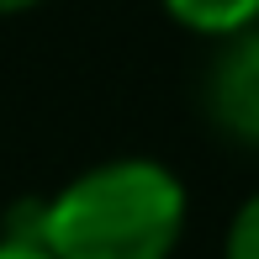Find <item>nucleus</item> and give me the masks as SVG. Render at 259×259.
I'll return each mask as SVG.
<instances>
[{
	"mask_svg": "<svg viewBox=\"0 0 259 259\" xmlns=\"http://www.w3.org/2000/svg\"><path fill=\"white\" fill-rule=\"evenodd\" d=\"M185 222V180L148 154L101 159L37 201V238L53 259H169Z\"/></svg>",
	"mask_w": 259,
	"mask_h": 259,
	"instance_id": "nucleus-1",
	"label": "nucleus"
},
{
	"mask_svg": "<svg viewBox=\"0 0 259 259\" xmlns=\"http://www.w3.org/2000/svg\"><path fill=\"white\" fill-rule=\"evenodd\" d=\"M201 106L222 138L259 148V27L217 42L206 64Z\"/></svg>",
	"mask_w": 259,
	"mask_h": 259,
	"instance_id": "nucleus-2",
	"label": "nucleus"
},
{
	"mask_svg": "<svg viewBox=\"0 0 259 259\" xmlns=\"http://www.w3.org/2000/svg\"><path fill=\"white\" fill-rule=\"evenodd\" d=\"M164 16L180 32H196L206 42L238 37V32L259 27V0H159Z\"/></svg>",
	"mask_w": 259,
	"mask_h": 259,
	"instance_id": "nucleus-3",
	"label": "nucleus"
},
{
	"mask_svg": "<svg viewBox=\"0 0 259 259\" xmlns=\"http://www.w3.org/2000/svg\"><path fill=\"white\" fill-rule=\"evenodd\" d=\"M222 259H259V191L243 196V206L233 211L222 233Z\"/></svg>",
	"mask_w": 259,
	"mask_h": 259,
	"instance_id": "nucleus-4",
	"label": "nucleus"
},
{
	"mask_svg": "<svg viewBox=\"0 0 259 259\" xmlns=\"http://www.w3.org/2000/svg\"><path fill=\"white\" fill-rule=\"evenodd\" d=\"M0 259H53L48 243L37 238V201L27 206V222H11L0 233Z\"/></svg>",
	"mask_w": 259,
	"mask_h": 259,
	"instance_id": "nucleus-5",
	"label": "nucleus"
},
{
	"mask_svg": "<svg viewBox=\"0 0 259 259\" xmlns=\"http://www.w3.org/2000/svg\"><path fill=\"white\" fill-rule=\"evenodd\" d=\"M42 0H0V16H21V11H37Z\"/></svg>",
	"mask_w": 259,
	"mask_h": 259,
	"instance_id": "nucleus-6",
	"label": "nucleus"
}]
</instances>
